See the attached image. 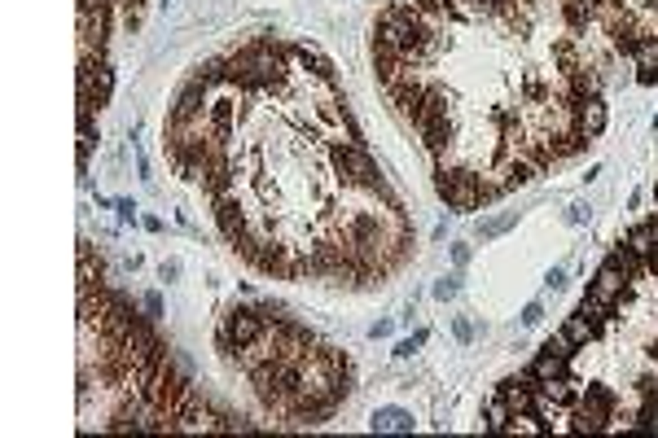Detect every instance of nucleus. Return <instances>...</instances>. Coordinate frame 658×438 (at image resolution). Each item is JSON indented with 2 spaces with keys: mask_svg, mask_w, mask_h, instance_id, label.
Masks as SVG:
<instances>
[{
  "mask_svg": "<svg viewBox=\"0 0 658 438\" xmlns=\"http://www.w3.org/2000/svg\"><path fill=\"white\" fill-rule=\"evenodd\" d=\"M452 333H457L461 342H470V338H474V324H470V320H457V324H452Z\"/></svg>",
  "mask_w": 658,
  "mask_h": 438,
  "instance_id": "b1692460",
  "label": "nucleus"
},
{
  "mask_svg": "<svg viewBox=\"0 0 658 438\" xmlns=\"http://www.w3.org/2000/svg\"><path fill=\"white\" fill-rule=\"evenodd\" d=\"M435 189L452 211H478V206L487 202L483 185H478V167H461V163L435 167Z\"/></svg>",
  "mask_w": 658,
  "mask_h": 438,
  "instance_id": "7ed1b4c3",
  "label": "nucleus"
},
{
  "mask_svg": "<svg viewBox=\"0 0 658 438\" xmlns=\"http://www.w3.org/2000/svg\"><path fill=\"white\" fill-rule=\"evenodd\" d=\"M452 263L465 268V263H470V246H452Z\"/></svg>",
  "mask_w": 658,
  "mask_h": 438,
  "instance_id": "a878e982",
  "label": "nucleus"
},
{
  "mask_svg": "<svg viewBox=\"0 0 658 438\" xmlns=\"http://www.w3.org/2000/svg\"><path fill=\"white\" fill-rule=\"evenodd\" d=\"M637 80H641V84H658V62H654L649 70H637Z\"/></svg>",
  "mask_w": 658,
  "mask_h": 438,
  "instance_id": "bb28decb",
  "label": "nucleus"
},
{
  "mask_svg": "<svg viewBox=\"0 0 658 438\" xmlns=\"http://www.w3.org/2000/svg\"><path fill=\"white\" fill-rule=\"evenodd\" d=\"M264 324H268V316L250 312V307H229L224 320H220V342L229 351H242V346H250L264 333Z\"/></svg>",
  "mask_w": 658,
  "mask_h": 438,
  "instance_id": "20e7f679",
  "label": "nucleus"
},
{
  "mask_svg": "<svg viewBox=\"0 0 658 438\" xmlns=\"http://www.w3.org/2000/svg\"><path fill=\"white\" fill-rule=\"evenodd\" d=\"M540 320H544V307H540V302H527V307H522V324L531 329V324H540Z\"/></svg>",
  "mask_w": 658,
  "mask_h": 438,
  "instance_id": "412c9836",
  "label": "nucleus"
},
{
  "mask_svg": "<svg viewBox=\"0 0 658 438\" xmlns=\"http://www.w3.org/2000/svg\"><path fill=\"white\" fill-rule=\"evenodd\" d=\"M457 290H461V276H443L439 285H435V298H439V302H448V298L457 294Z\"/></svg>",
  "mask_w": 658,
  "mask_h": 438,
  "instance_id": "6ab92c4d",
  "label": "nucleus"
},
{
  "mask_svg": "<svg viewBox=\"0 0 658 438\" xmlns=\"http://www.w3.org/2000/svg\"><path fill=\"white\" fill-rule=\"evenodd\" d=\"M329 163L343 175L347 189H365V193H387L382 175H377V163L356 145V141H343V145H329Z\"/></svg>",
  "mask_w": 658,
  "mask_h": 438,
  "instance_id": "f03ea898",
  "label": "nucleus"
},
{
  "mask_svg": "<svg viewBox=\"0 0 658 438\" xmlns=\"http://www.w3.org/2000/svg\"><path fill=\"white\" fill-rule=\"evenodd\" d=\"M286 58H290V48H281L276 40H255V44L237 48V53L229 58V66H224V80H229V88H237V92L281 88L286 75H290Z\"/></svg>",
  "mask_w": 658,
  "mask_h": 438,
  "instance_id": "f257e3e1",
  "label": "nucleus"
},
{
  "mask_svg": "<svg viewBox=\"0 0 658 438\" xmlns=\"http://www.w3.org/2000/svg\"><path fill=\"white\" fill-rule=\"evenodd\" d=\"M566 92H571V101H588V97H597V92H601V80L593 75V66L571 70V75H566Z\"/></svg>",
  "mask_w": 658,
  "mask_h": 438,
  "instance_id": "9d476101",
  "label": "nucleus"
},
{
  "mask_svg": "<svg viewBox=\"0 0 658 438\" xmlns=\"http://www.w3.org/2000/svg\"><path fill=\"white\" fill-rule=\"evenodd\" d=\"M514 224H518V215H500V219H487V224H478V237H483V241H492V237H500V233H509Z\"/></svg>",
  "mask_w": 658,
  "mask_h": 438,
  "instance_id": "f3484780",
  "label": "nucleus"
},
{
  "mask_svg": "<svg viewBox=\"0 0 658 438\" xmlns=\"http://www.w3.org/2000/svg\"><path fill=\"white\" fill-rule=\"evenodd\" d=\"M566 219H571V224H584V219H588V206H584V202H575Z\"/></svg>",
  "mask_w": 658,
  "mask_h": 438,
  "instance_id": "393cba45",
  "label": "nucleus"
},
{
  "mask_svg": "<svg viewBox=\"0 0 658 438\" xmlns=\"http://www.w3.org/2000/svg\"><path fill=\"white\" fill-rule=\"evenodd\" d=\"M544 285H549V290H562V285H566V272H562V268H553V272L544 276Z\"/></svg>",
  "mask_w": 658,
  "mask_h": 438,
  "instance_id": "5701e85b",
  "label": "nucleus"
},
{
  "mask_svg": "<svg viewBox=\"0 0 658 438\" xmlns=\"http://www.w3.org/2000/svg\"><path fill=\"white\" fill-rule=\"evenodd\" d=\"M180 276V263H163V280H176Z\"/></svg>",
  "mask_w": 658,
  "mask_h": 438,
  "instance_id": "c85d7f7f",
  "label": "nucleus"
},
{
  "mask_svg": "<svg viewBox=\"0 0 658 438\" xmlns=\"http://www.w3.org/2000/svg\"><path fill=\"white\" fill-rule=\"evenodd\" d=\"M562 333H566V338H571L575 346H584V342H593V333H597V324H593L588 316H571Z\"/></svg>",
  "mask_w": 658,
  "mask_h": 438,
  "instance_id": "4468645a",
  "label": "nucleus"
},
{
  "mask_svg": "<svg viewBox=\"0 0 658 438\" xmlns=\"http://www.w3.org/2000/svg\"><path fill=\"white\" fill-rule=\"evenodd\" d=\"M632 62H637V70H649L658 62V35H645L637 48H632Z\"/></svg>",
  "mask_w": 658,
  "mask_h": 438,
  "instance_id": "dca6fc26",
  "label": "nucleus"
},
{
  "mask_svg": "<svg viewBox=\"0 0 658 438\" xmlns=\"http://www.w3.org/2000/svg\"><path fill=\"white\" fill-rule=\"evenodd\" d=\"M509 417H514V412H509V403H505L500 395L487 403V429H496V434H505V429H509Z\"/></svg>",
  "mask_w": 658,
  "mask_h": 438,
  "instance_id": "2eb2a0df",
  "label": "nucleus"
},
{
  "mask_svg": "<svg viewBox=\"0 0 658 438\" xmlns=\"http://www.w3.org/2000/svg\"><path fill=\"white\" fill-rule=\"evenodd\" d=\"M369 333H373V338H387V333H391V320H377V324H373Z\"/></svg>",
  "mask_w": 658,
  "mask_h": 438,
  "instance_id": "cd10ccee",
  "label": "nucleus"
},
{
  "mask_svg": "<svg viewBox=\"0 0 658 438\" xmlns=\"http://www.w3.org/2000/svg\"><path fill=\"white\" fill-rule=\"evenodd\" d=\"M373 434H413V412L404 407H377L373 421H369Z\"/></svg>",
  "mask_w": 658,
  "mask_h": 438,
  "instance_id": "6e6552de",
  "label": "nucleus"
},
{
  "mask_svg": "<svg viewBox=\"0 0 658 438\" xmlns=\"http://www.w3.org/2000/svg\"><path fill=\"white\" fill-rule=\"evenodd\" d=\"M623 246H627L632 254H637V259H654V254H658V246H654V224H641V228H632Z\"/></svg>",
  "mask_w": 658,
  "mask_h": 438,
  "instance_id": "ddd939ff",
  "label": "nucleus"
},
{
  "mask_svg": "<svg viewBox=\"0 0 658 438\" xmlns=\"http://www.w3.org/2000/svg\"><path fill=\"white\" fill-rule=\"evenodd\" d=\"M566 355H558V351H549L544 346V355L536 359V364H531V377H536V381H553V377H566Z\"/></svg>",
  "mask_w": 658,
  "mask_h": 438,
  "instance_id": "f8f14e48",
  "label": "nucleus"
},
{
  "mask_svg": "<svg viewBox=\"0 0 658 438\" xmlns=\"http://www.w3.org/2000/svg\"><path fill=\"white\" fill-rule=\"evenodd\" d=\"M110 9H80V62H101Z\"/></svg>",
  "mask_w": 658,
  "mask_h": 438,
  "instance_id": "39448f33",
  "label": "nucleus"
},
{
  "mask_svg": "<svg viewBox=\"0 0 658 438\" xmlns=\"http://www.w3.org/2000/svg\"><path fill=\"white\" fill-rule=\"evenodd\" d=\"M654 202H658V185H654Z\"/></svg>",
  "mask_w": 658,
  "mask_h": 438,
  "instance_id": "7c9ffc66",
  "label": "nucleus"
},
{
  "mask_svg": "<svg viewBox=\"0 0 658 438\" xmlns=\"http://www.w3.org/2000/svg\"><path fill=\"white\" fill-rule=\"evenodd\" d=\"M588 298H597V302H619V298H627V276L619 272V263L615 259H605L601 263V272H597V280H593V290H588Z\"/></svg>",
  "mask_w": 658,
  "mask_h": 438,
  "instance_id": "0eeeda50",
  "label": "nucleus"
},
{
  "mask_svg": "<svg viewBox=\"0 0 658 438\" xmlns=\"http://www.w3.org/2000/svg\"><path fill=\"white\" fill-rule=\"evenodd\" d=\"M421 342H426V329H417V333H413V338H404V342L395 346V355H399V359H404V355H413V351H417Z\"/></svg>",
  "mask_w": 658,
  "mask_h": 438,
  "instance_id": "aec40b11",
  "label": "nucleus"
},
{
  "mask_svg": "<svg viewBox=\"0 0 658 438\" xmlns=\"http://www.w3.org/2000/svg\"><path fill=\"white\" fill-rule=\"evenodd\" d=\"M141 307H145V316H149V320L163 316V298H158V294H145V298H141Z\"/></svg>",
  "mask_w": 658,
  "mask_h": 438,
  "instance_id": "4be33fe9",
  "label": "nucleus"
},
{
  "mask_svg": "<svg viewBox=\"0 0 658 438\" xmlns=\"http://www.w3.org/2000/svg\"><path fill=\"white\" fill-rule=\"evenodd\" d=\"M610 259L619 263V272H623L627 280H632V276H637V272H641V259H637V254H632L627 246H623V250H615V254H610Z\"/></svg>",
  "mask_w": 658,
  "mask_h": 438,
  "instance_id": "a211bd4d",
  "label": "nucleus"
},
{
  "mask_svg": "<svg viewBox=\"0 0 658 438\" xmlns=\"http://www.w3.org/2000/svg\"><path fill=\"white\" fill-rule=\"evenodd\" d=\"M654 246H658V219H654Z\"/></svg>",
  "mask_w": 658,
  "mask_h": 438,
  "instance_id": "c756f323",
  "label": "nucleus"
},
{
  "mask_svg": "<svg viewBox=\"0 0 658 438\" xmlns=\"http://www.w3.org/2000/svg\"><path fill=\"white\" fill-rule=\"evenodd\" d=\"M294 58H298L303 66H308L312 80H334V62H329L316 44H298V48H294Z\"/></svg>",
  "mask_w": 658,
  "mask_h": 438,
  "instance_id": "9b49d317",
  "label": "nucleus"
},
{
  "mask_svg": "<svg viewBox=\"0 0 658 438\" xmlns=\"http://www.w3.org/2000/svg\"><path fill=\"white\" fill-rule=\"evenodd\" d=\"M575 127H584L588 136H601L605 132V106H601V97L575 101Z\"/></svg>",
  "mask_w": 658,
  "mask_h": 438,
  "instance_id": "1a4fd4ad",
  "label": "nucleus"
},
{
  "mask_svg": "<svg viewBox=\"0 0 658 438\" xmlns=\"http://www.w3.org/2000/svg\"><path fill=\"white\" fill-rule=\"evenodd\" d=\"M610 412H615V395L605 390V385H588V395H584V403H579L571 429H601L605 421H610Z\"/></svg>",
  "mask_w": 658,
  "mask_h": 438,
  "instance_id": "423d86ee",
  "label": "nucleus"
}]
</instances>
